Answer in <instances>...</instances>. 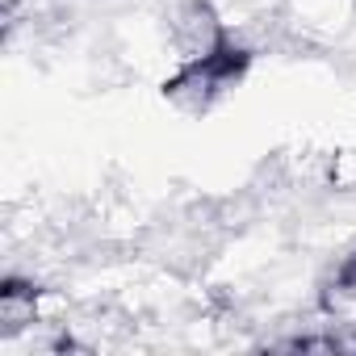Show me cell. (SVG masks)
I'll return each mask as SVG.
<instances>
[{
  "label": "cell",
  "instance_id": "obj_1",
  "mask_svg": "<svg viewBox=\"0 0 356 356\" xmlns=\"http://www.w3.org/2000/svg\"><path fill=\"white\" fill-rule=\"evenodd\" d=\"M172 38H176V47H181L185 63L189 59H206V55H214L227 42L222 22L214 17V9L206 5V0H189V5H181V13H176V22H172Z\"/></svg>",
  "mask_w": 356,
  "mask_h": 356
},
{
  "label": "cell",
  "instance_id": "obj_2",
  "mask_svg": "<svg viewBox=\"0 0 356 356\" xmlns=\"http://www.w3.org/2000/svg\"><path fill=\"white\" fill-rule=\"evenodd\" d=\"M335 298H356V252L335 268Z\"/></svg>",
  "mask_w": 356,
  "mask_h": 356
}]
</instances>
